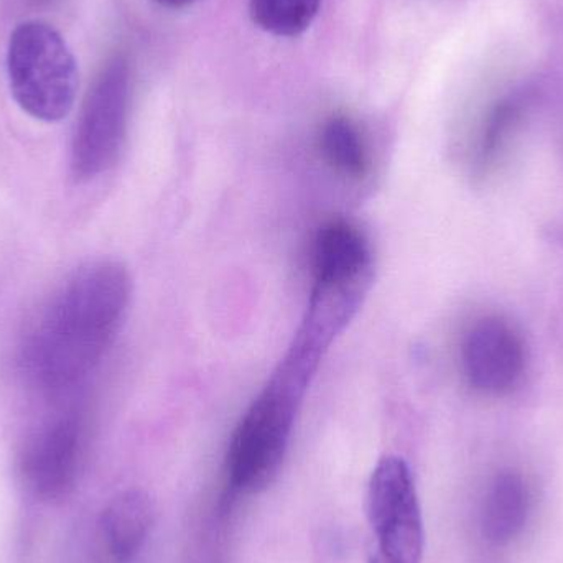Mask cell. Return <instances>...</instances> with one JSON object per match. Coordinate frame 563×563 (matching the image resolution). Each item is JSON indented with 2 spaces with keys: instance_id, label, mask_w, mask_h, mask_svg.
I'll return each mask as SVG.
<instances>
[{
  "instance_id": "1",
  "label": "cell",
  "mask_w": 563,
  "mask_h": 563,
  "mask_svg": "<svg viewBox=\"0 0 563 563\" xmlns=\"http://www.w3.org/2000/svg\"><path fill=\"white\" fill-rule=\"evenodd\" d=\"M132 280L122 264L79 267L30 327L20 353L23 376L40 393L78 386L106 356L128 314Z\"/></svg>"
},
{
  "instance_id": "2",
  "label": "cell",
  "mask_w": 563,
  "mask_h": 563,
  "mask_svg": "<svg viewBox=\"0 0 563 563\" xmlns=\"http://www.w3.org/2000/svg\"><path fill=\"white\" fill-rule=\"evenodd\" d=\"M321 360L320 351L291 340L231 439L227 475L234 493L257 495L279 475L298 410Z\"/></svg>"
},
{
  "instance_id": "3",
  "label": "cell",
  "mask_w": 563,
  "mask_h": 563,
  "mask_svg": "<svg viewBox=\"0 0 563 563\" xmlns=\"http://www.w3.org/2000/svg\"><path fill=\"white\" fill-rule=\"evenodd\" d=\"M7 78L13 101L42 122H59L75 108L79 69L62 33L42 20L20 23L7 46Z\"/></svg>"
},
{
  "instance_id": "4",
  "label": "cell",
  "mask_w": 563,
  "mask_h": 563,
  "mask_svg": "<svg viewBox=\"0 0 563 563\" xmlns=\"http://www.w3.org/2000/svg\"><path fill=\"white\" fill-rule=\"evenodd\" d=\"M366 511L373 534L369 563H422V509L406 460H379L367 485Z\"/></svg>"
},
{
  "instance_id": "5",
  "label": "cell",
  "mask_w": 563,
  "mask_h": 563,
  "mask_svg": "<svg viewBox=\"0 0 563 563\" xmlns=\"http://www.w3.org/2000/svg\"><path fill=\"white\" fill-rule=\"evenodd\" d=\"M131 106L128 63L112 59L89 89L73 135V178L79 184L95 180L114 167L124 147Z\"/></svg>"
},
{
  "instance_id": "6",
  "label": "cell",
  "mask_w": 563,
  "mask_h": 563,
  "mask_svg": "<svg viewBox=\"0 0 563 563\" xmlns=\"http://www.w3.org/2000/svg\"><path fill=\"white\" fill-rule=\"evenodd\" d=\"M85 427L76 412L59 413L26 439L20 470L40 498L62 499L71 492L82 455Z\"/></svg>"
},
{
  "instance_id": "7",
  "label": "cell",
  "mask_w": 563,
  "mask_h": 563,
  "mask_svg": "<svg viewBox=\"0 0 563 563\" xmlns=\"http://www.w3.org/2000/svg\"><path fill=\"white\" fill-rule=\"evenodd\" d=\"M462 366L473 389L486 396H505L525 377L528 366L525 341L503 318H482L463 340Z\"/></svg>"
},
{
  "instance_id": "8",
  "label": "cell",
  "mask_w": 563,
  "mask_h": 563,
  "mask_svg": "<svg viewBox=\"0 0 563 563\" xmlns=\"http://www.w3.org/2000/svg\"><path fill=\"white\" fill-rule=\"evenodd\" d=\"M154 501L142 489L115 496L102 511L101 529L112 558L129 562L137 558L154 526Z\"/></svg>"
},
{
  "instance_id": "9",
  "label": "cell",
  "mask_w": 563,
  "mask_h": 563,
  "mask_svg": "<svg viewBox=\"0 0 563 563\" xmlns=\"http://www.w3.org/2000/svg\"><path fill=\"white\" fill-rule=\"evenodd\" d=\"M373 274V254L364 234L346 221H331L314 240V279H346Z\"/></svg>"
},
{
  "instance_id": "10",
  "label": "cell",
  "mask_w": 563,
  "mask_h": 563,
  "mask_svg": "<svg viewBox=\"0 0 563 563\" xmlns=\"http://www.w3.org/2000/svg\"><path fill=\"white\" fill-rule=\"evenodd\" d=\"M531 492L515 472L496 476L483 509V531L493 544L503 545L518 538L528 522Z\"/></svg>"
},
{
  "instance_id": "11",
  "label": "cell",
  "mask_w": 563,
  "mask_h": 563,
  "mask_svg": "<svg viewBox=\"0 0 563 563\" xmlns=\"http://www.w3.org/2000/svg\"><path fill=\"white\" fill-rule=\"evenodd\" d=\"M321 148L341 174L360 178L367 172V151L356 125L346 115H333L321 129Z\"/></svg>"
},
{
  "instance_id": "12",
  "label": "cell",
  "mask_w": 563,
  "mask_h": 563,
  "mask_svg": "<svg viewBox=\"0 0 563 563\" xmlns=\"http://www.w3.org/2000/svg\"><path fill=\"white\" fill-rule=\"evenodd\" d=\"M321 0H251L253 22L276 36H298L320 12Z\"/></svg>"
},
{
  "instance_id": "13",
  "label": "cell",
  "mask_w": 563,
  "mask_h": 563,
  "mask_svg": "<svg viewBox=\"0 0 563 563\" xmlns=\"http://www.w3.org/2000/svg\"><path fill=\"white\" fill-rule=\"evenodd\" d=\"M529 99L522 92L506 96L489 111L479 137L478 161L483 168L498 161L516 128L522 121Z\"/></svg>"
},
{
  "instance_id": "14",
  "label": "cell",
  "mask_w": 563,
  "mask_h": 563,
  "mask_svg": "<svg viewBox=\"0 0 563 563\" xmlns=\"http://www.w3.org/2000/svg\"><path fill=\"white\" fill-rule=\"evenodd\" d=\"M158 5L167 7V9H184V7L191 5L197 0H154Z\"/></svg>"
}]
</instances>
